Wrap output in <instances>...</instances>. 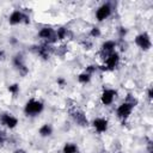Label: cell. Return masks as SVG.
<instances>
[{"label": "cell", "mask_w": 153, "mask_h": 153, "mask_svg": "<svg viewBox=\"0 0 153 153\" xmlns=\"http://www.w3.org/2000/svg\"><path fill=\"white\" fill-rule=\"evenodd\" d=\"M42 109H43V104H42L41 102H37V100L31 99V100H29V102L26 103V105H25V114L33 116V115L39 114V112L42 111Z\"/></svg>", "instance_id": "1"}, {"label": "cell", "mask_w": 153, "mask_h": 153, "mask_svg": "<svg viewBox=\"0 0 153 153\" xmlns=\"http://www.w3.org/2000/svg\"><path fill=\"white\" fill-rule=\"evenodd\" d=\"M134 104H135V100H134V102H124L123 104H121L120 108L117 109V115H118V117H121V118H127V117L130 115Z\"/></svg>", "instance_id": "2"}, {"label": "cell", "mask_w": 153, "mask_h": 153, "mask_svg": "<svg viewBox=\"0 0 153 153\" xmlns=\"http://www.w3.org/2000/svg\"><path fill=\"white\" fill-rule=\"evenodd\" d=\"M135 42H136V44H137L141 49H143V50H148V49L151 48V39H149V37H148L147 33H141V35H139V36L136 37Z\"/></svg>", "instance_id": "3"}, {"label": "cell", "mask_w": 153, "mask_h": 153, "mask_svg": "<svg viewBox=\"0 0 153 153\" xmlns=\"http://www.w3.org/2000/svg\"><path fill=\"white\" fill-rule=\"evenodd\" d=\"M110 12H111L110 6L106 4V5H103V6H100L98 8V11L96 13V17H97L98 20H104L105 18H108L110 16Z\"/></svg>", "instance_id": "4"}, {"label": "cell", "mask_w": 153, "mask_h": 153, "mask_svg": "<svg viewBox=\"0 0 153 153\" xmlns=\"http://www.w3.org/2000/svg\"><path fill=\"white\" fill-rule=\"evenodd\" d=\"M39 37H42V38H44V39H47L49 42H53L54 38H56V33L50 27H43L39 31Z\"/></svg>", "instance_id": "5"}, {"label": "cell", "mask_w": 153, "mask_h": 153, "mask_svg": "<svg viewBox=\"0 0 153 153\" xmlns=\"http://www.w3.org/2000/svg\"><path fill=\"white\" fill-rule=\"evenodd\" d=\"M105 63H106L105 69H112V68H115V67L117 66V63H118V55H117L116 53L110 54V55L105 59Z\"/></svg>", "instance_id": "6"}, {"label": "cell", "mask_w": 153, "mask_h": 153, "mask_svg": "<svg viewBox=\"0 0 153 153\" xmlns=\"http://www.w3.org/2000/svg\"><path fill=\"white\" fill-rule=\"evenodd\" d=\"M115 96H116V92L114 90H105L103 92V94H102V103L105 104V105L111 104Z\"/></svg>", "instance_id": "7"}, {"label": "cell", "mask_w": 153, "mask_h": 153, "mask_svg": "<svg viewBox=\"0 0 153 153\" xmlns=\"http://www.w3.org/2000/svg\"><path fill=\"white\" fill-rule=\"evenodd\" d=\"M1 122H2V124H5V126L8 127V128H14V127L17 126V123H18V121H17L16 117H13V116H11V115H7V114L2 115Z\"/></svg>", "instance_id": "8"}, {"label": "cell", "mask_w": 153, "mask_h": 153, "mask_svg": "<svg viewBox=\"0 0 153 153\" xmlns=\"http://www.w3.org/2000/svg\"><path fill=\"white\" fill-rule=\"evenodd\" d=\"M114 48H115V42H112V41H108L102 45V53L104 55V59L114 53Z\"/></svg>", "instance_id": "9"}, {"label": "cell", "mask_w": 153, "mask_h": 153, "mask_svg": "<svg viewBox=\"0 0 153 153\" xmlns=\"http://www.w3.org/2000/svg\"><path fill=\"white\" fill-rule=\"evenodd\" d=\"M23 19H26V22H27V17L24 16L23 13H20L19 11H14V12L10 16V23H11V24H18V23H20Z\"/></svg>", "instance_id": "10"}, {"label": "cell", "mask_w": 153, "mask_h": 153, "mask_svg": "<svg viewBox=\"0 0 153 153\" xmlns=\"http://www.w3.org/2000/svg\"><path fill=\"white\" fill-rule=\"evenodd\" d=\"M93 126H94V128L98 130V131H105L106 130V128H108V122H106V120H104V118H97V120H94L93 121Z\"/></svg>", "instance_id": "11"}, {"label": "cell", "mask_w": 153, "mask_h": 153, "mask_svg": "<svg viewBox=\"0 0 153 153\" xmlns=\"http://www.w3.org/2000/svg\"><path fill=\"white\" fill-rule=\"evenodd\" d=\"M73 117H74V120L79 123V124H81V126H87V120H86V117L84 116V114L81 112V111H74L73 112V115H72Z\"/></svg>", "instance_id": "12"}, {"label": "cell", "mask_w": 153, "mask_h": 153, "mask_svg": "<svg viewBox=\"0 0 153 153\" xmlns=\"http://www.w3.org/2000/svg\"><path fill=\"white\" fill-rule=\"evenodd\" d=\"M14 66H16L18 69H23V74L26 73V68H25V66H24V63H23V57H22L20 55H18V56L14 57Z\"/></svg>", "instance_id": "13"}, {"label": "cell", "mask_w": 153, "mask_h": 153, "mask_svg": "<svg viewBox=\"0 0 153 153\" xmlns=\"http://www.w3.org/2000/svg\"><path fill=\"white\" fill-rule=\"evenodd\" d=\"M76 152H78V148L73 143H66L63 147V153H76Z\"/></svg>", "instance_id": "14"}, {"label": "cell", "mask_w": 153, "mask_h": 153, "mask_svg": "<svg viewBox=\"0 0 153 153\" xmlns=\"http://www.w3.org/2000/svg\"><path fill=\"white\" fill-rule=\"evenodd\" d=\"M39 134H41L42 136H48V135H50V134H51V128H50V126L44 124V126L39 129Z\"/></svg>", "instance_id": "15"}, {"label": "cell", "mask_w": 153, "mask_h": 153, "mask_svg": "<svg viewBox=\"0 0 153 153\" xmlns=\"http://www.w3.org/2000/svg\"><path fill=\"white\" fill-rule=\"evenodd\" d=\"M79 81L80 82H87V81H90V74H87L86 72H84L82 74H80L79 75Z\"/></svg>", "instance_id": "16"}, {"label": "cell", "mask_w": 153, "mask_h": 153, "mask_svg": "<svg viewBox=\"0 0 153 153\" xmlns=\"http://www.w3.org/2000/svg\"><path fill=\"white\" fill-rule=\"evenodd\" d=\"M66 36H67V30L66 29H60L56 33V37H59L60 39H63Z\"/></svg>", "instance_id": "17"}, {"label": "cell", "mask_w": 153, "mask_h": 153, "mask_svg": "<svg viewBox=\"0 0 153 153\" xmlns=\"http://www.w3.org/2000/svg\"><path fill=\"white\" fill-rule=\"evenodd\" d=\"M18 90H19V87H18V85H17V84L11 85V86L8 87V91H10V92H12V93H17V92H18Z\"/></svg>", "instance_id": "18"}, {"label": "cell", "mask_w": 153, "mask_h": 153, "mask_svg": "<svg viewBox=\"0 0 153 153\" xmlns=\"http://www.w3.org/2000/svg\"><path fill=\"white\" fill-rule=\"evenodd\" d=\"M99 29L98 27H93L92 30H91V36H99Z\"/></svg>", "instance_id": "19"}, {"label": "cell", "mask_w": 153, "mask_h": 153, "mask_svg": "<svg viewBox=\"0 0 153 153\" xmlns=\"http://www.w3.org/2000/svg\"><path fill=\"white\" fill-rule=\"evenodd\" d=\"M4 141H5V137H4V135L1 134V135H0V145H2V143H4Z\"/></svg>", "instance_id": "20"}, {"label": "cell", "mask_w": 153, "mask_h": 153, "mask_svg": "<svg viewBox=\"0 0 153 153\" xmlns=\"http://www.w3.org/2000/svg\"><path fill=\"white\" fill-rule=\"evenodd\" d=\"M152 94H153V91H152V88H149V91H148V97L152 98Z\"/></svg>", "instance_id": "21"}]
</instances>
